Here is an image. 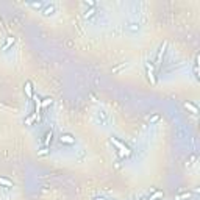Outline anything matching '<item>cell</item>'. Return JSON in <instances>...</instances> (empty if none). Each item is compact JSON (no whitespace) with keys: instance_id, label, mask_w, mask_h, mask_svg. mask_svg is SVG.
Returning <instances> with one entry per match:
<instances>
[{"instance_id":"6da1fadb","label":"cell","mask_w":200,"mask_h":200,"mask_svg":"<svg viewBox=\"0 0 200 200\" xmlns=\"http://www.w3.org/2000/svg\"><path fill=\"white\" fill-rule=\"evenodd\" d=\"M111 142L117 147V150H119V153H120V156H125V158H127V156H130L131 155V150H130V147L127 145V144H123L122 141H119L117 138H111Z\"/></svg>"},{"instance_id":"8fae6325","label":"cell","mask_w":200,"mask_h":200,"mask_svg":"<svg viewBox=\"0 0 200 200\" xmlns=\"http://www.w3.org/2000/svg\"><path fill=\"white\" fill-rule=\"evenodd\" d=\"M0 185H3L5 188H13V186H14V183H13L11 180L5 178V177H0Z\"/></svg>"},{"instance_id":"2e32d148","label":"cell","mask_w":200,"mask_h":200,"mask_svg":"<svg viewBox=\"0 0 200 200\" xmlns=\"http://www.w3.org/2000/svg\"><path fill=\"white\" fill-rule=\"evenodd\" d=\"M92 200H108V198H105V197H94Z\"/></svg>"},{"instance_id":"5b68a950","label":"cell","mask_w":200,"mask_h":200,"mask_svg":"<svg viewBox=\"0 0 200 200\" xmlns=\"http://www.w3.org/2000/svg\"><path fill=\"white\" fill-rule=\"evenodd\" d=\"M145 69H147V77H148V80L152 81V85H155V83H156V78H155V73L152 72V64L147 63V64H145Z\"/></svg>"},{"instance_id":"4fadbf2b","label":"cell","mask_w":200,"mask_h":200,"mask_svg":"<svg viewBox=\"0 0 200 200\" xmlns=\"http://www.w3.org/2000/svg\"><path fill=\"white\" fill-rule=\"evenodd\" d=\"M128 30L131 33H138L139 31V23H128Z\"/></svg>"},{"instance_id":"8992f818","label":"cell","mask_w":200,"mask_h":200,"mask_svg":"<svg viewBox=\"0 0 200 200\" xmlns=\"http://www.w3.org/2000/svg\"><path fill=\"white\" fill-rule=\"evenodd\" d=\"M23 91L27 92V97H28V98H33V85H31V81H25Z\"/></svg>"},{"instance_id":"52a82bcc","label":"cell","mask_w":200,"mask_h":200,"mask_svg":"<svg viewBox=\"0 0 200 200\" xmlns=\"http://www.w3.org/2000/svg\"><path fill=\"white\" fill-rule=\"evenodd\" d=\"M14 38L13 36H10V38H6V41H5V44L2 45V50H3V52H8V48L10 47H13V44H14Z\"/></svg>"},{"instance_id":"9c48e42d","label":"cell","mask_w":200,"mask_h":200,"mask_svg":"<svg viewBox=\"0 0 200 200\" xmlns=\"http://www.w3.org/2000/svg\"><path fill=\"white\" fill-rule=\"evenodd\" d=\"M185 108H186V110H189L192 114H197V113H198L197 105H194V103H191V102H185Z\"/></svg>"},{"instance_id":"9a60e30c","label":"cell","mask_w":200,"mask_h":200,"mask_svg":"<svg viewBox=\"0 0 200 200\" xmlns=\"http://www.w3.org/2000/svg\"><path fill=\"white\" fill-rule=\"evenodd\" d=\"M189 197H191V192H183V194L177 195L175 198H177V200H183V198H189Z\"/></svg>"},{"instance_id":"30bf717a","label":"cell","mask_w":200,"mask_h":200,"mask_svg":"<svg viewBox=\"0 0 200 200\" xmlns=\"http://www.w3.org/2000/svg\"><path fill=\"white\" fill-rule=\"evenodd\" d=\"M161 197H164V192L163 191H160V189H156L152 195H150L147 200H156V198H161Z\"/></svg>"},{"instance_id":"3957f363","label":"cell","mask_w":200,"mask_h":200,"mask_svg":"<svg viewBox=\"0 0 200 200\" xmlns=\"http://www.w3.org/2000/svg\"><path fill=\"white\" fill-rule=\"evenodd\" d=\"M166 47H167V42L164 41L163 42V45L160 47V52H158V55H156V67H160V64H161V58H163V55H164V52H166Z\"/></svg>"},{"instance_id":"7a4b0ae2","label":"cell","mask_w":200,"mask_h":200,"mask_svg":"<svg viewBox=\"0 0 200 200\" xmlns=\"http://www.w3.org/2000/svg\"><path fill=\"white\" fill-rule=\"evenodd\" d=\"M60 141H61L63 144H67V145H72V144H75V138H73L72 135H69V133H66V135H61Z\"/></svg>"},{"instance_id":"7c38bea8","label":"cell","mask_w":200,"mask_h":200,"mask_svg":"<svg viewBox=\"0 0 200 200\" xmlns=\"http://www.w3.org/2000/svg\"><path fill=\"white\" fill-rule=\"evenodd\" d=\"M52 138H53V133H52V131H47V133H45V138H44V145H50V142H52Z\"/></svg>"},{"instance_id":"5bb4252c","label":"cell","mask_w":200,"mask_h":200,"mask_svg":"<svg viewBox=\"0 0 200 200\" xmlns=\"http://www.w3.org/2000/svg\"><path fill=\"white\" fill-rule=\"evenodd\" d=\"M52 103H53L52 98H44L42 102H41V108H47L48 105H52Z\"/></svg>"},{"instance_id":"ba28073f","label":"cell","mask_w":200,"mask_h":200,"mask_svg":"<svg viewBox=\"0 0 200 200\" xmlns=\"http://www.w3.org/2000/svg\"><path fill=\"white\" fill-rule=\"evenodd\" d=\"M27 5H28L30 8H35V10H38L39 13H41V11H42V8L45 6V3H44V2H30V3H27Z\"/></svg>"},{"instance_id":"e0dca14e","label":"cell","mask_w":200,"mask_h":200,"mask_svg":"<svg viewBox=\"0 0 200 200\" xmlns=\"http://www.w3.org/2000/svg\"><path fill=\"white\" fill-rule=\"evenodd\" d=\"M158 119H160V116H153V117H152V120H150V122H156Z\"/></svg>"},{"instance_id":"ac0fdd59","label":"cell","mask_w":200,"mask_h":200,"mask_svg":"<svg viewBox=\"0 0 200 200\" xmlns=\"http://www.w3.org/2000/svg\"><path fill=\"white\" fill-rule=\"evenodd\" d=\"M141 200H147V197H144V198H141Z\"/></svg>"},{"instance_id":"277c9868","label":"cell","mask_w":200,"mask_h":200,"mask_svg":"<svg viewBox=\"0 0 200 200\" xmlns=\"http://www.w3.org/2000/svg\"><path fill=\"white\" fill-rule=\"evenodd\" d=\"M44 16H52L53 13H55V5L53 3H45V6L42 8V11H41Z\"/></svg>"}]
</instances>
